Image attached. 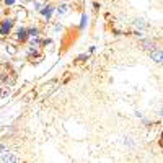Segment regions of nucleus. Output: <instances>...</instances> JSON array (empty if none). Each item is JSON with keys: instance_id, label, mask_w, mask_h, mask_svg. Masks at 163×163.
<instances>
[{"instance_id": "obj_1", "label": "nucleus", "mask_w": 163, "mask_h": 163, "mask_svg": "<svg viewBox=\"0 0 163 163\" xmlns=\"http://www.w3.org/2000/svg\"><path fill=\"white\" fill-rule=\"evenodd\" d=\"M13 21H15V20H4V21H2V25H0V34L7 36L8 33H10L11 26H13Z\"/></svg>"}, {"instance_id": "obj_2", "label": "nucleus", "mask_w": 163, "mask_h": 163, "mask_svg": "<svg viewBox=\"0 0 163 163\" xmlns=\"http://www.w3.org/2000/svg\"><path fill=\"white\" fill-rule=\"evenodd\" d=\"M150 57H152V59L155 60L157 64H162V62H163V54H162V49H153L152 52H150Z\"/></svg>"}, {"instance_id": "obj_3", "label": "nucleus", "mask_w": 163, "mask_h": 163, "mask_svg": "<svg viewBox=\"0 0 163 163\" xmlns=\"http://www.w3.org/2000/svg\"><path fill=\"white\" fill-rule=\"evenodd\" d=\"M39 13H41L43 16H46L47 20H49V18L52 16V13H54V7L49 4V5H46V7L43 8V10H39Z\"/></svg>"}, {"instance_id": "obj_4", "label": "nucleus", "mask_w": 163, "mask_h": 163, "mask_svg": "<svg viewBox=\"0 0 163 163\" xmlns=\"http://www.w3.org/2000/svg\"><path fill=\"white\" fill-rule=\"evenodd\" d=\"M15 38H16L18 41H26V39H28V31H26L25 28H20L16 31V36H15Z\"/></svg>"}, {"instance_id": "obj_5", "label": "nucleus", "mask_w": 163, "mask_h": 163, "mask_svg": "<svg viewBox=\"0 0 163 163\" xmlns=\"http://www.w3.org/2000/svg\"><path fill=\"white\" fill-rule=\"evenodd\" d=\"M87 21H88V15L83 13V15H82V20H80V29H83L87 26Z\"/></svg>"}, {"instance_id": "obj_6", "label": "nucleus", "mask_w": 163, "mask_h": 163, "mask_svg": "<svg viewBox=\"0 0 163 163\" xmlns=\"http://www.w3.org/2000/svg\"><path fill=\"white\" fill-rule=\"evenodd\" d=\"M28 31V36H33V38H38L39 36V29L38 28H29V29H26Z\"/></svg>"}, {"instance_id": "obj_7", "label": "nucleus", "mask_w": 163, "mask_h": 163, "mask_svg": "<svg viewBox=\"0 0 163 163\" xmlns=\"http://www.w3.org/2000/svg\"><path fill=\"white\" fill-rule=\"evenodd\" d=\"M67 10H69V8H67V5H60V7H59V8H57V11H59V13H60V15H64V13H67Z\"/></svg>"}, {"instance_id": "obj_8", "label": "nucleus", "mask_w": 163, "mask_h": 163, "mask_svg": "<svg viewBox=\"0 0 163 163\" xmlns=\"http://www.w3.org/2000/svg\"><path fill=\"white\" fill-rule=\"evenodd\" d=\"M34 96H36V92H29L28 95L25 96V101H31V99L34 98Z\"/></svg>"}, {"instance_id": "obj_9", "label": "nucleus", "mask_w": 163, "mask_h": 163, "mask_svg": "<svg viewBox=\"0 0 163 163\" xmlns=\"http://www.w3.org/2000/svg\"><path fill=\"white\" fill-rule=\"evenodd\" d=\"M8 95H10V88H8V87L0 90V96H8Z\"/></svg>"}, {"instance_id": "obj_10", "label": "nucleus", "mask_w": 163, "mask_h": 163, "mask_svg": "<svg viewBox=\"0 0 163 163\" xmlns=\"http://www.w3.org/2000/svg\"><path fill=\"white\" fill-rule=\"evenodd\" d=\"M25 16H26L25 10H23V11H20V13H18V20H21V18H25Z\"/></svg>"}, {"instance_id": "obj_11", "label": "nucleus", "mask_w": 163, "mask_h": 163, "mask_svg": "<svg viewBox=\"0 0 163 163\" xmlns=\"http://www.w3.org/2000/svg\"><path fill=\"white\" fill-rule=\"evenodd\" d=\"M8 52L15 54V47H13V46H8Z\"/></svg>"}, {"instance_id": "obj_12", "label": "nucleus", "mask_w": 163, "mask_h": 163, "mask_svg": "<svg viewBox=\"0 0 163 163\" xmlns=\"http://www.w3.org/2000/svg\"><path fill=\"white\" fill-rule=\"evenodd\" d=\"M5 4H7V5H13L15 0H5Z\"/></svg>"}]
</instances>
